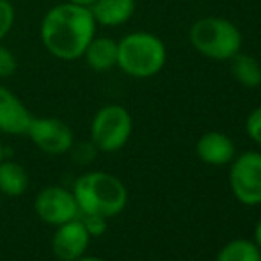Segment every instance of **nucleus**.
<instances>
[{
  "label": "nucleus",
  "mask_w": 261,
  "mask_h": 261,
  "mask_svg": "<svg viewBox=\"0 0 261 261\" xmlns=\"http://www.w3.org/2000/svg\"><path fill=\"white\" fill-rule=\"evenodd\" d=\"M96 20L91 7L62 2L50 7L39 27V38L46 52L61 61H76L96 36Z\"/></svg>",
  "instance_id": "obj_1"
},
{
  "label": "nucleus",
  "mask_w": 261,
  "mask_h": 261,
  "mask_svg": "<svg viewBox=\"0 0 261 261\" xmlns=\"http://www.w3.org/2000/svg\"><path fill=\"white\" fill-rule=\"evenodd\" d=\"M73 196L80 215H100L105 219L116 217L126 208L128 190L117 176L110 172H87L75 183Z\"/></svg>",
  "instance_id": "obj_2"
},
{
  "label": "nucleus",
  "mask_w": 261,
  "mask_h": 261,
  "mask_svg": "<svg viewBox=\"0 0 261 261\" xmlns=\"http://www.w3.org/2000/svg\"><path fill=\"white\" fill-rule=\"evenodd\" d=\"M165 61L164 41L151 32H130L117 41V68L132 79H153L164 69Z\"/></svg>",
  "instance_id": "obj_3"
},
{
  "label": "nucleus",
  "mask_w": 261,
  "mask_h": 261,
  "mask_svg": "<svg viewBox=\"0 0 261 261\" xmlns=\"http://www.w3.org/2000/svg\"><path fill=\"white\" fill-rule=\"evenodd\" d=\"M192 48L212 61H229L242 50V34L234 23L220 16L197 20L189 31Z\"/></svg>",
  "instance_id": "obj_4"
},
{
  "label": "nucleus",
  "mask_w": 261,
  "mask_h": 261,
  "mask_svg": "<svg viewBox=\"0 0 261 261\" xmlns=\"http://www.w3.org/2000/svg\"><path fill=\"white\" fill-rule=\"evenodd\" d=\"M134 130L132 114L123 105L101 107L91 123V141L98 151L116 153L126 146Z\"/></svg>",
  "instance_id": "obj_5"
},
{
  "label": "nucleus",
  "mask_w": 261,
  "mask_h": 261,
  "mask_svg": "<svg viewBox=\"0 0 261 261\" xmlns=\"http://www.w3.org/2000/svg\"><path fill=\"white\" fill-rule=\"evenodd\" d=\"M229 167V187L234 199L245 206L261 204V153L237 155Z\"/></svg>",
  "instance_id": "obj_6"
},
{
  "label": "nucleus",
  "mask_w": 261,
  "mask_h": 261,
  "mask_svg": "<svg viewBox=\"0 0 261 261\" xmlns=\"http://www.w3.org/2000/svg\"><path fill=\"white\" fill-rule=\"evenodd\" d=\"M27 135L41 151L48 155H62L73 148V132L57 117H32Z\"/></svg>",
  "instance_id": "obj_7"
},
{
  "label": "nucleus",
  "mask_w": 261,
  "mask_h": 261,
  "mask_svg": "<svg viewBox=\"0 0 261 261\" xmlns=\"http://www.w3.org/2000/svg\"><path fill=\"white\" fill-rule=\"evenodd\" d=\"M36 213L50 226H61L80 215L73 192L62 187H48L36 197Z\"/></svg>",
  "instance_id": "obj_8"
},
{
  "label": "nucleus",
  "mask_w": 261,
  "mask_h": 261,
  "mask_svg": "<svg viewBox=\"0 0 261 261\" xmlns=\"http://www.w3.org/2000/svg\"><path fill=\"white\" fill-rule=\"evenodd\" d=\"M57 227L59 229L52 240L55 258H59L61 261H75L76 258L84 256L87 245H89L91 234L87 233L82 220L73 219Z\"/></svg>",
  "instance_id": "obj_9"
},
{
  "label": "nucleus",
  "mask_w": 261,
  "mask_h": 261,
  "mask_svg": "<svg viewBox=\"0 0 261 261\" xmlns=\"http://www.w3.org/2000/svg\"><path fill=\"white\" fill-rule=\"evenodd\" d=\"M196 153L204 164L222 167V165H229L237 156V146L229 135L212 130L199 137L196 144Z\"/></svg>",
  "instance_id": "obj_10"
},
{
  "label": "nucleus",
  "mask_w": 261,
  "mask_h": 261,
  "mask_svg": "<svg viewBox=\"0 0 261 261\" xmlns=\"http://www.w3.org/2000/svg\"><path fill=\"white\" fill-rule=\"evenodd\" d=\"M32 121L23 101L7 87L0 86V132L9 135H23Z\"/></svg>",
  "instance_id": "obj_11"
},
{
  "label": "nucleus",
  "mask_w": 261,
  "mask_h": 261,
  "mask_svg": "<svg viewBox=\"0 0 261 261\" xmlns=\"http://www.w3.org/2000/svg\"><path fill=\"white\" fill-rule=\"evenodd\" d=\"M91 13L101 27H121L134 16L135 0H94Z\"/></svg>",
  "instance_id": "obj_12"
},
{
  "label": "nucleus",
  "mask_w": 261,
  "mask_h": 261,
  "mask_svg": "<svg viewBox=\"0 0 261 261\" xmlns=\"http://www.w3.org/2000/svg\"><path fill=\"white\" fill-rule=\"evenodd\" d=\"M82 57L86 59L87 66L93 71H109L114 66H117V41H114L112 38H105V36L103 38L94 36Z\"/></svg>",
  "instance_id": "obj_13"
},
{
  "label": "nucleus",
  "mask_w": 261,
  "mask_h": 261,
  "mask_svg": "<svg viewBox=\"0 0 261 261\" xmlns=\"http://www.w3.org/2000/svg\"><path fill=\"white\" fill-rule=\"evenodd\" d=\"M231 76L237 80L240 86L256 89L261 86V64L252 55L238 52L229 59Z\"/></svg>",
  "instance_id": "obj_14"
},
{
  "label": "nucleus",
  "mask_w": 261,
  "mask_h": 261,
  "mask_svg": "<svg viewBox=\"0 0 261 261\" xmlns=\"http://www.w3.org/2000/svg\"><path fill=\"white\" fill-rule=\"evenodd\" d=\"M29 174L16 162H0V194L16 197L27 190Z\"/></svg>",
  "instance_id": "obj_15"
},
{
  "label": "nucleus",
  "mask_w": 261,
  "mask_h": 261,
  "mask_svg": "<svg viewBox=\"0 0 261 261\" xmlns=\"http://www.w3.org/2000/svg\"><path fill=\"white\" fill-rule=\"evenodd\" d=\"M215 261H261V249L254 240L234 238L220 249Z\"/></svg>",
  "instance_id": "obj_16"
},
{
  "label": "nucleus",
  "mask_w": 261,
  "mask_h": 261,
  "mask_svg": "<svg viewBox=\"0 0 261 261\" xmlns=\"http://www.w3.org/2000/svg\"><path fill=\"white\" fill-rule=\"evenodd\" d=\"M16 20V11L9 0H0V41L11 32Z\"/></svg>",
  "instance_id": "obj_17"
},
{
  "label": "nucleus",
  "mask_w": 261,
  "mask_h": 261,
  "mask_svg": "<svg viewBox=\"0 0 261 261\" xmlns=\"http://www.w3.org/2000/svg\"><path fill=\"white\" fill-rule=\"evenodd\" d=\"M18 69L16 55L11 52L9 48L0 45V80L11 79Z\"/></svg>",
  "instance_id": "obj_18"
},
{
  "label": "nucleus",
  "mask_w": 261,
  "mask_h": 261,
  "mask_svg": "<svg viewBox=\"0 0 261 261\" xmlns=\"http://www.w3.org/2000/svg\"><path fill=\"white\" fill-rule=\"evenodd\" d=\"M245 132L251 137V141H254L256 144L261 146V105L256 107L251 114L247 116L245 121Z\"/></svg>",
  "instance_id": "obj_19"
},
{
  "label": "nucleus",
  "mask_w": 261,
  "mask_h": 261,
  "mask_svg": "<svg viewBox=\"0 0 261 261\" xmlns=\"http://www.w3.org/2000/svg\"><path fill=\"white\" fill-rule=\"evenodd\" d=\"M80 220L86 226L91 237H101L107 231V219L100 215H80Z\"/></svg>",
  "instance_id": "obj_20"
},
{
  "label": "nucleus",
  "mask_w": 261,
  "mask_h": 261,
  "mask_svg": "<svg viewBox=\"0 0 261 261\" xmlns=\"http://www.w3.org/2000/svg\"><path fill=\"white\" fill-rule=\"evenodd\" d=\"M254 242H256V245L261 249V217H259L258 224H256V227H254Z\"/></svg>",
  "instance_id": "obj_21"
},
{
  "label": "nucleus",
  "mask_w": 261,
  "mask_h": 261,
  "mask_svg": "<svg viewBox=\"0 0 261 261\" xmlns=\"http://www.w3.org/2000/svg\"><path fill=\"white\" fill-rule=\"evenodd\" d=\"M68 2H71V4H79V6L91 7V6H93V2H94V0H68Z\"/></svg>",
  "instance_id": "obj_22"
},
{
  "label": "nucleus",
  "mask_w": 261,
  "mask_h": 261,
  "mask_svg": "<svg viewBox=\"0 0 261 261\" xmlns=\"http://www.w3.org/2000/svg\"><path fill=\"white\" fill-rule=\"evenodd\" d=\"M75 261H103V259H100V258H93V256H80V258H76Z\"/></svg>",
  "instance_id": "obj_23"
},
{
  "label": "nucleus",
  "mask_w": 261,
  "mask_h": 261,
  "mask_svg": "<svg viewBox=\"0 0 261 261\" xmlns=\"http://www.w3.org/2000/svg\"><path fill=\"white\" fill-rule=\"evenodd\" d=\"M2 158H4V146H2V142H0V162H2Z\"/></svg>",
  "instance_id": "obj_24"
}]
</instances>
